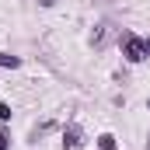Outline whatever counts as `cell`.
<instances>
[{
	"instance_id": "6da1fadb",
	"label": "cell",
	"mask_w": 150,
	"mask_h": 150,
	"mask_svg": "<svg viewBox=\"0 0 150 150\" xmlns=\"http://www.w3.org/2000/svg\"><path fill=\"white\" fill-rule=\"evenodd\" d=\"M119 45H122V56L129 59V63H140V59H147L150 52H147V42L140 35H133V32H122L119 35Z\"/></svg>"
},
{
	"instance_id": "7a4b0ae2",
	"label": "cell",
	"mask_w": 150,
	"mask_h": 150,
	"mask_svg": "<svg viewBox=\"0 0 150 150\" xmlns=\"http://www.w3.org/2000/svg\"><path fill=\"white\" fill-rule=\"evenodd\" d=\"M80 143H84V133H80L77 122H70V126L63 129V150H77Z\"/></svg>"
},
{
	"instance_id": "3957f363",
	"label": "cell",
	"mask_w": 150,
	"mask_h": 150,
	"mask_svg": "<svg viewBox=\"0 0 150 150\" xmlns=\"http://www.w3.org/2000/svg\"><path fill=\"white\" fill-rule=\"evenodd\" d=\"M112 35H115V25H112V21H101V25L94 28V35H91V42H94V45L101 49V45H108V42H112Z\"/></svg>"
},
{
	"instance_id": "277c9868",
	"label": "cell",
	"mask_w": 150,
	"mask_h": 150,
	"mask_svg": "<svg viewBox=\"0 0 150 150\" xmlns=\"http://www.w3.org/2000/svg\"><path fill=\"white\" fill-rule=\"evenodd\" d=\"M0 67H4V70H14V67H21V59L11 56V52H0Z\"/></svg>"
},
{
	"instance_id": "5b68a950",
	"label": "cell",
	"mask_w": 150,
	"mask_h": 150,
	"mask_svg": "<svg viewBox=\"0 0 150 150\" xmlns=\"http://www.w3.org/2000/svg\"><path fill=\"white\" fill-rule=\"evenodd\" d=\"M98 147H101V150H119V147H115V136H112V133H101V136H98Z\"/></svg>"
},
{
	"instance_id": "8992f818",
	"label": "cell",
	"mask_w": 150,
	"mask_h": 150,
	"mask_svg": "<svg viewBox=\"0 0 150 150\" xmlns=\"http://www.w3.org/2000/svg\"><path fill=\"white\" fill-rule=\"evenodd\" d=\"M7 119H11V105H4V101H0V122H7Z\"/></svg>"
},
{
	"instance_id": "52a82bcc",
	"label": "cell",
	"mask_w": 150,
	"mask_h": 150,
	"mask_svg": "<svg viewBox=\"0 0 150 150\" xmlns=\"http://www.w3.org/2000/svg\"><path fill=\"white\" fill-rule=\"evenodd\" d=\"M7 147H11V140H7V133L0 129V150H7Z\"/></svg>"
},
{
	"instance_id": "ba28073f",
	"label": "cell",
	"mask_w": 150,
	"mask_h": 150,
	"mask_svg": "<svg viewBox=\"0 0 150 150\" xmlns=\"http://www.w3.org/2000/svg\"><path fill=\"white\" fill-rule=\"evenodd\" d=\"M38 4H42V7H49V4H52V0H38Z\"/></svg>"
},
{
	"instance_id": "9c48e42d",
	"label": "cell",
	"mask_w": 150,
	"mask_h": 150,
	"mask_svg": "<svg viewBox=\"0 0 150 150\" xmlns=\"http://www.w3.org/2000/svg\"><path fill=\"white\" fill-rule=\"evenodd\" d=\"M143 42H147V52H150V38H143Z\"/></svg>"
},
{
	"instance_id": "30bf717a",
	"label": "cell",
	"mask_w": 150,
	"mask_h": 150,
	"mask_svg": "<svg viewBox=\"0 0 150 150\" xmlns=\"http://www.w3.org/2000/svg\"><path fill=\"white\" fill-rule=\"evenodd\" d=\"M147 150H150V147H147Z\"/></svg>"
}]
</instances>
